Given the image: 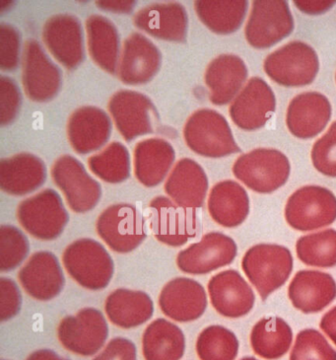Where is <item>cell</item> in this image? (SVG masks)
<instances>
[{
  "label": "cell",
  "instance_id": "3",
  "mask_svg": "<svg viewBox=\"0 0 336 360\" xmlns=\"http://www.w3.org/2000/svg\"><path fill=\"white\" fill-rule=\"evenodd\" d=\"M242 268L252 285L259 291L262 301L280 288L293 269V257L283 246L259 244L247 250Z\"/></svg>",
  "mask_w": 336,
  "mask_h": 360
},
{
  "label": "cell",
  "instance_id": "4",
  "mask_svg": "<svg viewBox=\"0 0 336 360\" xmlns=\"http://www.w3.org/2000/svg\"><path fill=\"white\" fill-rule=\"evenodd\" d=\"M290 162L277 149L257 148L243 154L233 166V173L254 192L271 193L285 185Z\"/></svg>",
  "mask_w": 336,
  "mask_h": 360
},
{
  "label": "cell",
  "instance_id": "18",
  "mask_svg": "<svg viewBox=\"0 0 336 360\" xmlns=\"http://www.w3.org/2000/svg\"><path fill=\"white\" fill-rule=\"evenodd\" d=\"M160 50L147 37L134 33L122 48L117 75L127 85L138 86L150 82L160 70Z\"/></svg>",
  "mask_w": 336,
  "mask_h": 360
},
{
  "label": "cell",
  "instance_id": "31",
  "mask_svg": "<svg viewBox=\"0 0 336 360\" xmlns=\"http://www.w3.org/2000/svg\"><path fill=\"white\" fill-rule=\"evenodd\" d=\"M207 207L216 224L233 229L241 225L249 215V195L240 184L222 181L211 188Z\"/></svg>",
  "mask_w": 336,
  "mask_h": 360
},
{
  "label": "cell",
  "instance_id": "33",
  "mask_svg": "<svg viewBox=\"0 0 336 360\" xmlns=\"http://www.w3.org/2000/svg\"><path fill=\"white\" fill-rule=\"evenodd\" d=\"M185 349L183 330L166 319L153 321L144 330L142 352L146 360H181Z\"/></svg>",
  "mask_w": 336,
  "mask_h": 360
},
{
  "label": "cell",
  "instance_id": "41",
  "mask_svg": "<svg viewBox=\"0 0 336 360\" xmlns=\"http://www.w3.org/2000/svg\"><path fill=\"white\" fill-rule=\"evenodd\" d=\"M311 158L318 172L336 178V121L331 124L325 136L315 142Z\"/></svg>",
  "mask_w": 336,
  "mask_h": 360
},
{
  "label": "cell",
  "instance_id": "37",
  "mask_svg": "<svg viewBox=\"0 0 336 360\" xmlns=\"http://www.w3.org/2000/svg\"><path fill=\"white\" fill-rule=\"evenodd\" d=\"M297 256L306 266H336V231L326 229L301 237L296 244Z\"/></svg>",
  "mask_w": 336,
  "mask_h": 360
},
{
  "label": "cell",
  "instance_id": "24",
  "mask_svg": "<svg viewBox=\"0 0 336 360\" xmlns=\"http://www.w3.org/2000/svg\"><path fill=\"white\" fill-rule=\"evenodd\" d=\"M331 112L330 103L325 95L302 93L294 97L287 108V127L297 139H313L328 126Z\"/></svg>",
  "mask_w": 336,
  "mask_h": 360
},
{
  "label": "cell",
  "instance_id": "2",
  "mask_svg": "<svg viewBox=\"0 0 336 360\" xmlns=\"http://www.w3.org/2000/svg\"><path fill=\"white\" fill-rule=\"evenodd\" d=\"M63 263L71 278L86 290H104L114 276L112 257L93 239H78L68 245L63 254Z\"/></svg>",
  "mask_w": 336,
  "mask_h": 360
},
{
  "label": "cell",
  "instance_id": "1",
  "mask_svg": "<svg viewBox=\"0 0 336 360\" xmlns=\"http://www.w3.org/2000/svg\"><path fill=\"white\" fill-rule=\"evenodd\" d=\"M183 139L191 151L203 158H221L241 153L227 120L214 110L193 112L183 127Z\"/></svg>",
  "mask_w": 336,
  "mask_h": 360
},
{
  "label": "cell",
  "instance_id": "8",
  "mask_svg": "<svg viewBox=\"0 0 336 360\" xmlns=\"http://www.w3.org/2000/svg\"><path fill=\"white\" fill-rule=\"evenodd\" d=\"M287 224L298 231H313L332 224L336 220V197L328 188L306 186L287 200Z\"/></svg>",
  "mask_w": 336,
  "mask_h": 360
},
{
  "label": "cell",
  "instance_id": "40",
  "mask_svg": "<svg viewBox=\"0 0 336 360\" xmlns=\"http://www.w3.org/2000/svg\"><path fill=\"white\" fill-rule=\"evenodd\" d=\"M290 360H336V350L320 332L306 329L297 335Z\"/></svg>",
  "mask_w": 336,
  "mask_h": 360
},
{
  "label": "cell",
  "instance_id": "23",
  "mask_svg": "<svg viewBox=\"0 0 336 360\" xmlns=\"http://www.w3.org/2000/svg\"><path fill=\"white\" fill-rule=\"evenodd\" d=\"M134 24L139 30L163 41L183 43L188 35V13L178 2L149 4L136 12Z\"/></svg>",
  "mask_w": 336,
  "mask_h": 360
},
{
  "label": "cell",
  "instance_id": "43",
  "mask_svg": "<svg viewBox=\"0 0 336 360\" xmlns=\"http://www.w3.org/2000/svg\"><path fill=\"white\" fill-rule=\"evenodd\" d=\"M22 96L18 85L11 77H0V124H12L20 111Z\"/></svg>",
  "mask_w": 336,
  "mask_h": 360
},
{
  "label": "cell",
  "instance_id": "15",
  "mask_svg": "<svg viewBox=\"0 0 336 360\" xmlns=\"http://www.w3.org/2000/svg\"><path fill=\"white\" fill-rule=\"evenodd\" d=\"M41 36L51 56L66 70H75L84 60V36L77 17L66 13L51 17Z\"/></svg>",
  "mask_w": 336,
  "mask_h": 360
},
{
  "label": "cell",
  "instance_id": "25",
  "mask_svg": "<svg viewBox=\"0 0 336 360\" xmlns=\"http://www.w3.org/2000/svg\"><path fill=\"white\" fill-rule=\"evenodd\" d=\"M168 197L180 207H202L208 191V179L200 164L190 158L179 160L164 186Z\"/></svg>",
  "mask_w": 336,
  "mask_h": 360
},
{
  "label": "cell",
  "instance_id": "42",
  "mask_svg": "<svg viewBox=\"0 0 336 360\" xmlns=\"http://www.w3.org/2000/svg\"><path fill=\"white\" fill-rule=\"evenodd\" d=\"M21 36L11 24L0 25V68L13 71L20 63Z\"/></svg>",
  "mask_w": 336,
  "mask_h": 360
},
{
  "label": "cell",
  "instance_id": "51",
  "mask_svg": "<svg viewBox=\"0 0 336 360\" xmlns=\"http://www.w3.org/2000/svg\"><path fill=\"white\" fill-rule=\"evenodd\" d=\"M335 80H336V75H335Z\"/></svg>",
  "mask_w": 336,
  "mask_h": 360
},
{
  "label": "cell",
  "instance_id": "48",
  "mask_svg": "<svg viewBox=\"0 0 336 360\" xmlns=\"http://www.w3.org/2000/svg\"><path fill=\"white\" fill-rule=\"evenodd\" d=\"M321 329L336 345V306L323 315L321 321Z\"/></svg>",
  "mask_w": 336,
  "mask_h": 360
},
{
  "label": "cell",
  "instance_id": "39",
  "mask_svg": "<svg viewBox=\"0 0 336 360\" xmlns=\"http://www.w3.org/2000/svg\"><path fill=\"white\" fill-rule=\"evenodd\" d=\"M30 251V244L23 232L12 225L0 227V271L9 273L18 268Z\"/></svg>",
  "mask_w": 336,
  "mask_h": 360
},
{
  "label": "cell",
  "instance_id": "13",
  "mask_svg": "<svg viewBox=\"0 0 336 360\" xmlns=\"http://www.w3.org/2000/svg\"><path fill=\"white\" fill-rule=\"evenodd\" d=\"M109 335L107 321L96 308H83L73 316H66L58 327V338L68 352L92 356L103 347Z\"/></svg>",
  "mask_w": 336,
  "mask_h": 360
},
{
  "label": "cell",
  "instance_id": "30",
  "mask_svg": "<svg viewBox=\"0 0 336 360\" xmlns=\"http://www.w3.org/2000/svg\"><path fill=\"white\" fill-rule=\"evenodd\" d=\"M88 51L101 70L117 75L121 58V41L117 27L107 17L91 15L86 20Z\"/></svg>",
  "mask_w": 336,
  "mask_h": 360
},
{
  "label": "cell",
  "instance_id": "19",
  "mask_svg": "<svg viewBox=\"0 0 336 360\" xmlns=\"http://www.w3.org/2000/svg\"><path fill=\"white\" fill-rule=\"evenodd\" d=\"M159 307L164 315L176 322H193L205 314L207 295L195 279L176 278L162 288Z\"/></svg>",
  "mask_w": 336,
  "mask_h": 360
},
{
  "label": "cell",
  "instance_id": "16",
  "mask_svg": "<svg viewBox=\"0 0 336 360\" xmlns=\"http://www.w3.org/2000/svg\"><path fill=\"white\" fill-rule=\"evenodd\" d=\"M234 240L220 232L205 234L176 257V266L183 273L205 274L228 266L237 256Z\"/></svg>",
  "mask_w": 336,
  "mask_h": 360
},
{
  "label": "cell",
  "instance_id": "27",
  "mask_svg": "<svg viewBox=\"0 0 336 360\" xmlns=\"http://www.w3.org/2000/svg\"><path fill=\"white\" fill-rule=\"evenodd\" d=\"M289 300L306 314L321 312L335 300L336 283L330 274L320 271H301L292 279Z\"/></svg>",
  "mask_w": 336,
  "mask_h": 360
},
{
  "label": "cell",
  "instance_id": "12",
  "mask_svg": "<svg viewBox=\"0 0 336 360\" xmlns=\"http://www.w3.org/2000/svg\"><path fill=\"white\" fill-rule=\"evenodd\" d=\"M108 110L117 131L127 141L155 131L158 112L146 95L119 90L110 97Z\"/></svg>",
  "mask_w": 336,
  "mask_h": 360
},
{
  "label": "cell",
  "instance_id": "47",
  "mask_svg": "<svg viewBox=\"0 0 336 360\" xmlns=\"http://www.w3.org/2000/svg\"><path fill=\"white\" fill-rule=\"evenodd\" d=\"M294 4L306 14H321L335 6L336 1H294Z\"/></svg>",
  "mask_w": 336,
  "mask_h": 360
},
{
  "label": "cell",
  "instance_id": "44",
  "mask_svg": "<svg viewBox=\"0 0 336 360\" xmlns=\"http://www.w3.org/2000/svg\"><path fill=\"white\" fill-rule=\"evenodd\" d=\"M22 295L13 279L0 278V321L6 322L20 312Z\"/></svg>",
  "mask_w": 336,
  "mask_h": 360
},
{
  "label": "cell",
  "instance_id": "36",
  "mask_svg": "<svg viewBox=\"0 0 336 360\" xmlns=\"http://www.w3.org/2000/svg\"><path fill=\"white\" fill-rule=\"evenodd\" d=\"M91 172L108 184H121L131 176V156L121 142L114 141L88 159Z\"/></svg>",
  "mask_w": 336,
  "mask_h": 360
},
{
  "label": "cell",
  "instance_id": "46",
  "mask_svg": "<svg viewBox=\"0 0 336 360\" xmlns=\"http://www.w3.org/2000/svg\"><path fill=\"white\" fill-rule=\"evenodd\" d=\"M97 6L105 11L116 14H129L134 11L136 2L134 1H97Z\"/></svg>",
  "mask_w": 336,
  "mask_h": 360
},
{
  "label": "cell",
  "instance_id": "38",
  "mask_svg": "<svg viewBox=\"0 0 336 360\" xmlns=\"http://www.w3.org/2000/svg\"><path fill=\"white\" fill-rule=\"evenodd\" d=\"M238 352L236 335L222 326L205 328L196 340V352L200 360H235Z\"/></svg>",
  "mask_w": 336,
  "mask_h": 360
},
{
  "label": "cell",
  "instance_id": "26",
  "mask_svg": "<svg viewBox=\"0 0 336 360\" xmlns=\"http://www.w3.org/2000/svg\"><path fill=\"white\" fill-rule=\"evenodd\" d=\"M247 75L246 63L239 56L230 53L217 56L208 65L205 75L210 102L216 106L229 104L239 95Z\"/></svg>",
  "mask_w": 336,
  "mask_h": 360
},
{
  "label": "cell",
  "instance_id": "9",
  "mask_svg": "<svg viewBox=\"0 0 336 360\" xmlns=\"http://www.w3.org/2000/svg\"><path fill=\"white\" fill-rule=\"evenodd\" d=\"M51 175L73 212H90L99 203L102 188L78 159L68 154L60 156L51 166Z\"/></svg>",
  "mask_w": 336,
  "mask_h": 360
},
{
  "label": "cell",
  "instance_id": "21",
  "mask_svg": "<svg viewBox=\"0 0 336 360\" xmlns=\"http://www.w3.org/2000/svg\"><path fill=\"white\" fill-rule=\"evenodd\" d=\"M112 120L100 108H78L67 122V137L76 153L86 155L99 150L112 136Z\"/></svg>",
  "mask_w": 336,
  "mask_h": 360
},
{
  "label": "cell",
  "instance_id": "11",
  "mask_svg": "<svg viewBox=\"0 0 336 360\" xmlns=\"http://www.w3.org/2000/svg\"><path fill=\"white\" fill-rule=\"evenodd\" d=\"M149 219L154 237L175 248L183 246L200 233L195 210L180 207L163 195L154 198L149 203Z\"/></svg>",
  "mask_w": 336,
  "mask_h": 360
},
{
  "label": "cell",
  "instance_id": "7",
  "mask_svg": "<svg viewBox=\"0 0 336 360\" xmlns=\"http://www.w3.org/2000/svg\"><path fill=\"white\" fill-rule=\"evenodd\" d=\"M96 230L110 249L119 254L131 253L147 237L143 215L129 203L105 208L98 217Z\"/></svg>",
  "mask_w": 336,
  "mask_h": 360
},
{
  "label": "cell",
  "instance_id": "45",
  "mask_svg": "<svg viewBox=\"0 0 336 360\" xmlns=\"http://www.w3.org/2000/svg\"><path fill=\"white\" fill-rule=\"evenodd\" d=\"M93 360H137L136 347L131 340L115 338Z\"/></svg>",
  "mask_w": 336,
  "mask_h": 360
},
{
  "label": "cell",
  "instance_id": "49",
  "mask_svg": "<svg viewBox=\"0 0 336 360\" xmlns=\"http://www.w3.org/2000/svg\"><path fill=\"white\" fill-rule=\"evenodd\" d=\"M26 360H70L61 357L51 349H39L29 355Z\"/></svg>",
  "mask_w": 336,
  "mask_h": 360
},
{
  "label": "cell",
  "instance_id": "50",
  "mask_svg": "<svg viewBox=\"0 0 336 360\" xmlns=\"http://www.w3.org/2000/svg\"><path fill=\"white\" fill-rule=\"evenodd\" d=\"M241 360H257V359H254V357H245V359H243Z\"/></svg>",
  "mask_w": 336,
  "mask_h": 360
},
{
  "label": "cell",
  "instance_id": "22",
  "mask_svg": "<svg viewBox=\"0 0 336 360\" xmlns=\"http://www.w3.org/2000/svg\"><path fill=\"white\" fill-rule=\"evenodd\" d=\"M211 304L226 318H241L251 312L254 305V291L241 274L234 269L221 271L208 283Z\"/></svg>",
  "mask_w": 336,
  "mask_h": 360
},
{
  "label": "cell",
  "instance_id": "17",
  "mask_svg": "<svg viewBox=\"0 0 336 360\" xmlns=\"http://www.w3.org/2000/svg\"><path fill=\"white\" fill-rule=\"evenodd\" d=\"M276 108V95L271 86L261 78L252 77L235 98L229 112L239 129L254 131L266 126Z\"/></svg>",
  "mask_w": 336,
  "mask_h": 360
},
{
  "label": "cell",
  "instance_id": "14",
  "mask_svg": "<svg viewBox=\"0 0 336 360\" xmlns=\"http://www.w3.org/2000/svg\"><path fill=\"white\" fill-rule=\"evenodd\" d=\"M22 84L31 101H51L60 91L63 75L38 41L28 40L22 56Z\"/></svg>",
  "mask_w": 336,
  "mask_h": 360
},
{
  "label": "cell",
  "instance_id": "20",
  "mask_svg": "<svg viewBox=\"0 0 336 360\" xmlns=\"http://www.w3.org/2000/svg\"><path fill=\"white\" fill-rule=\"evenodd\" d=\"M27 295L38 301H50L60 295L65 279L56 255L41 251L32 255L18 274Z\"/></svg>",
  "mask_w": 336,
  "mask_h": 360
},
{
  "label": "cell",
  "instance_id": "5",
  "mask_svg": "<svg viewBox=\"0 0 336 360\" xmlns=\"http://www.w3.org/2000/svg\"><path fill=\"white\" fill-rule=\"evenodd\" d=\"M16 217L25 231L41 241L58 238L70 220L60 195L53 188H46L19 203Z\"/></svg>",
  "mask_w": 336,
  "mask_h": 360
},
{
  "label": "cell",
  "instance_id": "29",
  "mask_svg": "<svg viewBox=\"0 0 336 360\" xmlns=\"http://www.w3.org/2000/svg\"><path fill=\"white\" fill-rule=\"evenodd\" d=\"M175 159V149L165 139H144L134 148V175L146 187H156L172 171Z\"/></svg>",
  "mask_w": 336,
  "mask_h": 360
},
{
  "label": "cell",
  "instance_id": "28",
  "mask_svg": "<svg viewBox=\"0 0 336 360\" xmlns=\"http://www.w3.org/2000/svg\"><path fill=\"white\" fill-rule=\"evenodd\" d=\"M46 180L45 163L34 154L19 153L0 161V188L8 195H29L41 188Z\"/></svg>",
  "mask_w": 336,
  "mask_h": 360
},
{
  "label": "cell",
  "instance_id": "10",
  "mask_svg": "<svg viewBox=\"0 0 336 360\" xmlns=\"http://www.w3.org/2000/svg\"><path fill=\"white\" fill-rule=\"evenodd\" d=\"M294 19L284 0H256L245 27L247 41L254 48H271L290 35Z\"/></svg>",
  "mask_w": 336,
  "mask_h": 360
},
{
  "label": "cell",
  "instance_id": "6",
  "mask_svg": "<svg viewBox=\"0 0 336 360\" xmlns=\"http://www.w3.org/2000/svg\"><path fill=\"white\" fill-rule=\"evenodd\" d=\"M264 68L267 77L277 84L306 86L316 79L320 70V60L308 44L294 41L267 56Z\"/></svg>",
  "mask_w": 336,
  "mask_h": 360
},
{
  "label": "cell",
  "instance_id": "35",
  "mask_svg": "<svg viewBox=\"0 0 336 360\" xmlns=\"http://www.w3.org/2000/svg\"><path fill=\"white\" fill-rule=\"evenodd\" d=\"M293 333L290 326L278 317L264 318L251 334L252 349L264 359H278L290 349Z\"/></svg>",
  "mask_w": 336,
  "mask_h": 360
},
{
  "label": "cell",
  "instance_id": "34",
  "mask_svg": "<svg viewBox=\"0 0 336 360\" xmlns=\"http://www.w3.org/2000/svg\"><path fill=\"white\" fill-rule=\"evenodd\" d=\"M246 0H200L195 2L196 15L213 33L230 35L239 30L247 15Z\"/></svg>",
  "mask_w": 336,
  "mask_h": 360
},
{
  "label": "cell",
  "instance_id": "32",
  "mask_svg": "<svg viewBox=\"0 0 336 360\" xmlns=\"http://www.w3.org/2000/svg\"><path fill=\"white\" fill-rule=\"evenodd\" d=\"M105 312L117 327L132 329L151 319L154 304L150 296L143 291L119 288L105 300Z\"/></svg>",
  "mask_w": 336,
  "mask_h": 360
}]
</instances>
